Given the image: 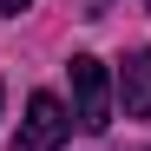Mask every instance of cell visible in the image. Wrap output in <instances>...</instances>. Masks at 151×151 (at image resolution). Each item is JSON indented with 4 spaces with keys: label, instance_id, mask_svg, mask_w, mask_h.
I'll use <instances>...</instances> for the list:
<instances>
[{
    "label": "cell",
    "instance_id": "3",
    "mask_svg": "<svg viewBox=\"0 0 151 151\" xmlns=\"http://www.w3.org/2000/svg\"><path fill=\"white\" fill-rule=\"evenodd\" d=\"M118 99H125V112H132V118H151V46H138V53L125 59V72H118Z\"/></svg>",
    "mask_w": 151,
    "mask_h": 151
},
{
    "label": "cell",
    "instance_id": "4",
    "mask_svg": "<svg viewBox=\"0 0 151 151\" xmlns=\"http://www.w3.org/2000/svg\"><path fill=\"white\" fill-rule=\"evenodd\" d=\"M27 7H33V0H0V13H7V20H20Z\"/></svg>",
    "mask_w": 151,
    "mask_h": 151
},
{
    "label": "cell",
    "instance_id": "1",
    "mask_svg": "<svg viewBox=\"0 0 151 151\" xmlns=\"http://www.w3.org/2000/svg\"><path fill=\"white\" fill-rule=\"evenodd\" d=\"M72 118H79V132H105L112 125V79H105V59L92 53H72Z\"/></svg>",
    "mask_w": 151,
    "mask_h": 151
},
{
    "label": "cell",
    "instance_id": "2",
    "mask_svg": "<svg viewBox=\"0 0 151 151\" xmlns=\"http://www.w3.org/2000/svg\"><path fill=\"white\" fill-rule=\"evenodd\" d=\"M66 132H72V112L59 105L53 92H33V99H27V118H20L13 151H59V145H66Z\"/></svg>",
    "mask_w": 151,
    "mask_h": 151
},
{
    "label": "cell",
    "instance_id": "5",
    "mask_svg": "<svg viewBox=\"0 0 151 151\" xmlns=\"http://www.w3.org/2000/svg\"><path fill=\"white\" fill-rule=\"evenodd\" d=\"M0 99H7V86H0Z\"/></svg>",
    "mask_w": 151,
    "mask_h": 151
}]
</instances>
